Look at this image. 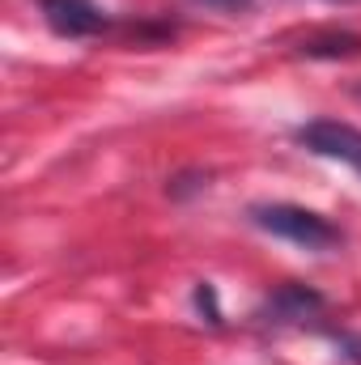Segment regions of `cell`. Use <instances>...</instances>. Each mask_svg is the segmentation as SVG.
Wrapping results in <instances>:
<instances>
[{
    "instance_id": "1",
    "label": "cell",
    "mask_w": 361,
    "mask_h": 365,
    "mask_svg": "<svg viewBox=\"0 0 361 365\" xmlns=\"http://www.w3.org/2000/svg\"><path fill=\"white\" fill-rule=\"evenodd\" d=\"M247 221L255 225V230H264L272 238H280V242H293V247H302V251H336L340 242H345V230L332 221V217H323V212H315V208H306V204H289V200H264V204H251L247 208Z\"/></svg>"
},
{
    "instance_id": "2",
    "label": "cell",
    "mask_w": 361,
    "mask_h": 365,
    "mask_svg": "<svg viewBox=\"0 0 361 365\" xmlns=\"http://www.w3.org/2000/svg\"><path fill=\"white\" fill-rule=\"evenodd\" d=\"M251 323L260 331H289V327H310L319 331L327 323V297L315 289V284H302V280H285L276 284L268 297L255 306Z\"/></svg>"
},
{
    "instance_id": "3",
    "label": "cell",
    "mask_w": 361,
    "mask_h": 365,
    "mask_svg": "<svg viewBox=\"0 0 361 365\" xmlns=\"http://www.w3.org/2000/svg\"><path fill=\"white\" fill-rule=\"evenodd\" d=\"M293 140H298L306 153L327 158V162H345L349 170L361 175V128H353V123H340V119L319 115V119L298 123V128H293Z\"/></svg>"
},
{
    "instance_id": "4",
    "label": "cell",
    "mask_w": 361,
    "mask_h": 365,
    "mask_svg": "<svg viewBox=\"0 0 361 365\" xmlns=\"http://www.w3.org/2000/svg\"><path fill=\"white\" fill-rule=\"evenodd\" d=\"M39 13H43L47 30L56 38H68V43L98 38L115 26V17L98 0H39Z\"/></svg>"
},
{
    "instance_id": "5",
    "label": "cell",
    "mask_w": 361,
    "mask_h": 365,
    "mask_svg": "<svg viewBox=\"0 0 361 365\" xmlns=\"http://www.w3.org/2000/svg\"><path fill=\"white\" fill-rule=\"evenodd\" d=\"M293 56H298V60H323V64L357 60L361 56V30H349V26H319V30H306L302 38H293Z\"/></svg>"
},
{
    "instance_id": "6",
    "label": "cell",
    "mask_w": 361,
    "mask_h": 365,
    "mask_svg": "<svg viewBox=\"0 0 361 365\" xmlns=\"http://www.w3.org/2000/svg\"><path fill=\"white\" fill-rule=\"evenodd\" d=\"M191 306H195L200 323H208V327H225V310H221V297H217V284H213V280H195V289H191Z\"/></svg>"
},
{
    "instance_id": "7",
    "label": "cell",
    "mask_w": 361,
    "mask_h": 365,
    "mask_svg": "<svg viewBox=\"0 0 361 365\" xmlns=\"http://www.w3.org/2000/svg\"><path fill=\"white\" fill-rule=\"evenodd\" d=\"M208 182H213L208 170L191 166V170H179V175H171V179H166V195H171L175 204H183V200H191V195H204V191H208Z\"/></svg>"
},
{
    "instance_id": "8",
    "label": "cell",
    "mask_w": 361,
    "mask_h": 365,
    "mask_svg": "<svg viewBox=\"0 0 361 365\" xmlns=\"http://www.w3.org/2000/svg\"><path fill=\"white\" fill-rule=\"evenodd\" d=\"M319 336H327V340L340 349V357H345V361L361 365V331H353V327H336V323H323V327H319Z\"/></svg>"
},
{
    "instance_id": "9",
    "label": "cell",
    "mask_w": 361,
    "mask_h": 365,
    "mask_svg": "<svg viewBox=\"0 0 361 365\" xmlns=\"http://www.w3.org/2000/svg\"><path fill=\"white\" fill-rule=\"evenodd\" d=\"M187 4H195V9H213V13H225V17H243V13H251L260 0H187Z\"/></svg>"
},
{
    "instance_id": "10",
    "label": "cell",
    "mask_w": 361,
    "mask_h": 365,
    "mask_svg": "<svg viewBox=\"0 0 361 365\" xmlns=\"http://www.w3.org/2000/svg\"><path fill=\"white\" fill-rule=\"evenodd\" d=\"M327 4H357V0H327Z\"/></svg>"
},
{
    "instance_id": "11",
    "label": "cell",
    "mask_w": 361,
    "mask_h": 365,
    "mask_svg": "<svg viewBox=\"0 0 361 365\" xmlns=\"http://www.w3.org/2000/svg\"><path fill=\"white\" fill-rule=\"evenodd\" d=\"M357 93H361V90H357Z\"/></svg>"
}]
</instances>
